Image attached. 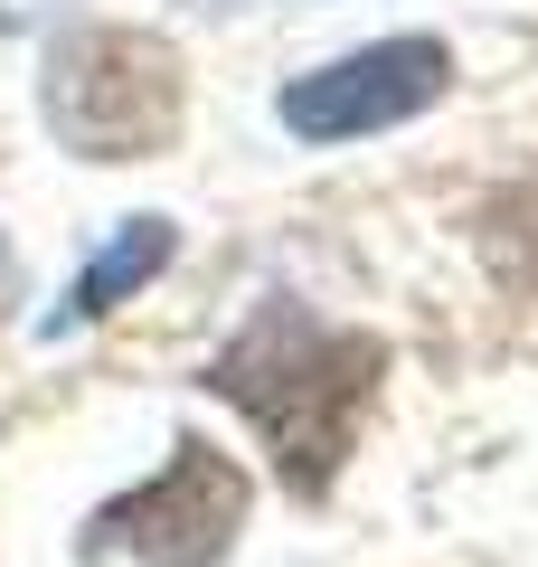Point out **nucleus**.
Segmentation results:
<instances>
[{"label":"nucleus","instance_id":"obj_3","mask_svg":"<svg viewBox=\"0 0 538 567\" xmlns=\"http://www.w3.org/2000/svg\"><path fill=\"white\" fill-rule=\"evenodd\" d=\"M246 511H256V483H246L237 454H218L208 435H179L170 464L152 483L114 492V502L85 520V558H133V567H218L237 548Z\"/></svg>","mask_w":538,"mask_h":567},{"label":"nucleus","instance_id":"obj_7","mask_svg":"<svg viewBox=\"0 0 538 567\" xmlns=\"http://www.w3.org/2000/svg\"><path fill=\"white\" fill-rule=\"evenodd\" d=\"M199 10H246V0H199Z\"/></svg>","mask_w":538,"mask_h":567},{"label":"nucleus","instance_id":"obj_6","mask_svg":"<svg viewBox=\"0 0 538 567\" xmlns=\"http://www.w3.org/2000/svg\"><path fill=\"white\" fill-rule=\"evenodd\" d=\"M48 10H66V0H0V29H29V20H48Z\"/></svg>","mask_w":538,"mask_h":567},{"label":"nucleus","instance_id":"obj_5","mask_svg":"<svg viewBox=\"0 0 538 567\" xmlns=\"http://www.w3.org/2000/svg\"><path fill=\"white\" fill-rule=\"evenodd\" d=\"M170 246H179V227H170V218H123V227H114V246H104V256L85 265V275H76V293L58 303V331L104 322L114 303H133L142 284H152L161 265H170Z\"/></svg>","mask_w":538,"mask_h":567},{"label":"nucleus","instance_id":"obj_1","mask_svg":"<svg viewBox=\"0 0 538 567\" xmlns=\"http://www.w3.org/2000/svg\"><path fill=\"white\" fill-rule=\"evenodd\" d=\"M379 369H387V341L331 331V322H312L293 293H275V303H256L246 331L199 369V388L227 398L265 435V454H275V473H283L293 502H321V492L340 483V464H350V435H359V416H369V398H379Z\"/></svg>","mask_w":538,"mask_h":567},{"label":"nucleus","instance_id":"obj_4","mask_svg":"<svg viewBox=\"0 0 538 567\" xmlns=\"http://www.w3.org/2000/svg\"><path fill=\"white\" fill-rule=\"evenodd\" d=\"M454 85V58L444 39H379L340 66H312V76L283 85V123L302 142H359V133H387V123L425 114V104Z\"/></svg>","mask_w":538,"mask_h":567},{"label":"nucleus","instance_id":"obj_2","mask_svg":"<svg viewBox=\"0 0 538 567\" xmlns=\"http://www.w3.org/2000/svg\"><path fill=\"white\" fill-rule=\"evenodd\" d=\"M39 114L76 162H161L189 123L179 48L152 29H66L39 66Z\"/></svg>","mask_w":538,"mask_h":567}]
</instances>
